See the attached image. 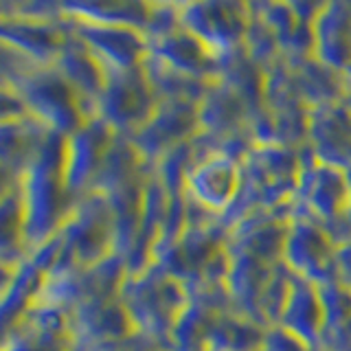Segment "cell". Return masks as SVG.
Instances as JSON below:
<instances>
[{
  "mask_svg": "<svg viewBox=\"0 0 351 351\" xmlns=\"http://www.w3.org/2000/svg\"><path fill=\"white\" fill-rule=\"evenodd\" d=\"M119 294L134 327L154 336L171 334L189 303L184 283L171 277L158 261L138 272H128Z\"/></svg>",
  "mask_w": 351,
  "mask_h": 351,
  "instance_id": "cell-1",
  "label": "cell"
},
{
  "mask_svg": "<svg viewBox=\"0 0 351 351\" xmlns=\"http://www.w3.org/2000/svg\"><path fill=\"white\" fill-rule=\"evenodd\" d=\"M158 108V97L143 66L128 71H106V84L97 101V114L114 132H138Z\"/></svg>",
  "mask_w": 351,
  "mask_h": 351,
  "instance_id": "cell-2",
  "label": "cell"
},
{
  "mask_svg": "<svg viewBox=\"0 0 351 351\" xmlns=\"http://www.w3.org/2000/svg\"><path fill=\"white\" fill-rule=\"evenodd\" d=\"M338 244L327 228L310 215H292L283 244V263L296 277L325 285L338 279Z\"/></svg>",
  "mask_w": 351,
  "mask_h": 351,
  "instance_id": "cell-3",
  "label": "cell"
},
{
  "mask_svg": "<svg viewBox=\"0 0 351 351\" xmlns=\"http://www.w3.org/2000/svg\"><path fill=\"white\" fill-rule=\"evenodd\" d=\"M294 195L301 211L318 219L325 228L332 222L349 224L345 211L351 195V176L336 165L316 158L314 154L307 162L301 160Z\"/></svg>",
  "mask_w": 351,
  "mask_h": 351,
  "instance_id": "cell-4",
  "label": "cell"
},
{
  "mask_svg": "<svg viewBox=\"0 0 351 351\" xmlns=\"http://www.w3.org/2000/svg\"><path fill=\"white\" fill-rule=\"evenodd\" d=\"M250 20V9L239 3L180 5V25L222 60L246 42Z\"/></svg>",
  "mask_w": 351,
  "mask_h": 351,
  "instance_id": "cell-5",
  "label": "cell"
},
{
  "mask_svg": "<svg viewBox=\"0 0 351 351\" xmlns=\"http://www.w3.org/2000/svg\"><path fill=\"white\" fill-rule=\"evenodd\" d=\"M66 25L73 31V36L80 38L88 51L101 62L106 71L136 69L149 53L147 36L141 29L125 25H106V22H93L73 16H66Z\"/></svg>",
  "mask_w": 351,
  "mask_h": 351,
  "instance_id": "cell-6",
  "label": "cell"
},
{
  "mask_svg": "<svg viewBox=\"0 0 351 351\" xmlns=\"http://www.w3.org/2000/svg\"><path fill=\"white\" fill-rule=\"evenodd\" d=\"M241 189V165L219 149L204 152L184 176V193L208 213H224Z\"/></svg>",
  "mask_w": 351,
  "mask_h": 351,
  "instance_id": "cell-7",
  "label": "cell"
},
{
  "mask_svg": "<svg viewBox=\"0 0 351 351\" xmlns=\"http://www.w3.org/2000/svg\"><path fill=\"white\" fill-rule=\"evenodd\" d=\"M200 125V108L197 101L186 99H165L158 101L156 112L134 132V147L143 158H162L169 149L182 145L195 136V128Z\"/></svg>",
  "mask_w": 351,
  "mask_h": 351,
  "instance_id": "cell-8",
  "label": "cell"
},
{
  "mask_svg": "<svg viewBox=\"0 0 351 351\" xmlns=\"http://www.w3.org/2000/svg\"><path fill=\"white\" fill-rule=\"evenodd\" d=\"M117 132L101 117L88 119L86 123L66 136L64 149V186L69 195L82 193L97 178L106 152L110 149Z\"/></svg>",
  "mask_w": 351,
  "mask_h": 351,
  "instance_id": "cell-9",
  "label": "cell"
},
{
  "mask_svg": "<svg viewBox=\"0 0 351 351\" xmlns=\"http://www.w3.org/2000/svg\"><path fill=\"white\" fill-rule=\"evenodd\" d=\"M73 323L64 307L31 303L7 336L5 351H73Z\"/></svg>",
  "mask_w": 351,
  "mask_h": 351,
  "instance_id": "cell-10",
  "label": "cell"
},
{
  "mask_svg": "<svg viewBox=\"0 0 351 351\" xmlns=\"http://www.w3.org/2000/svg\"><path fill=\"white\" fill-rule=\"evenodd\" d=\"M314 106L307 117L314 156L351 173V110L340 101Z\"/></svg>",
  "mask_w": 351,
  "mask_h": 351,
  "instance_id": "cell-11",
  "label": "cell"
},
{
  "mask_svg": "<svg viewBox=\"0 0 351 351\" xmlns=\"http://www.w3.org/2000/svg\"><path fill=\"white\" fill-rule=\"evenodd\" d=\"M149 53L154 58L162 60L165 64L173 66L184 75H191L195 80H208L211 75L222 73V58L206 47L204 42L197 40L193 33L186 31L182 25L169 33H165L160 38L147 40Z\"/></svg>",
  "mask_w": 351,
  "mask_h": 351,
  "instance_id": "cell-12",
  "label": "cell"
},
{
  "mask_svg": "<svg viewBox=\"0 0 351 351\" xmlns=\"http://www.w3.org/2000/svg\"><path fill=\"white\" fill-rule=\"evenodd\" d=\"M323 323L325 310L318 285L294 274L290 296L279 318V327L290 332L294 338H299L307 349H312L321 347Z\"/></svg>",
  "mask_w": 351,
  "mask_h": 351,
  "instance_id": "cell-13",
  "label": "cell"
},
{
  "mask_svg": "<svg viewBox=\"0 0 351 351\" xmlns=\"http://www.w3.org/2000/svg\"><path fill=\"white\" fill-rule=\"evenodd\" d=\"M327 69L345 73L351 66V9L347 5H323L314 20V51Z\"/></svg>",
  "mask_w": 351,
  "mask_h": 351,
  "instance_id": "cell-14",
  "label": "cell"
},
{
  "mask_svg": "<svg viewBox=\"0 0 351 351\" xmlns=\"http://www.w3.org/2000/svg\"><path fill=\"white\" fill-rule=\"evenodd\" d=\"M325 310L321 347L325 351H351V290L338 279L318 285Z\"/></svg>",
  "mask_w": 351,
  "mask_h": 351,
  "instance_id": "cell-15",
  "label": "cell"
},
{
  "mask_svg": "<svg viewBox=\"0 0 351 351\" xmlns=\"http://www.w3.org/2000/svg\"><path fill=\"white\" fill-rule=\"evenodd\" d=\"M197 108H200V125L206 132H230L244 117V97L226 82L211 84Z\"/></svg>",
  "mask_w": 351,
  "mask_h": 351,
  "instance_id": "cell-16",
  "label": "cell"
},
{
  "mask_svg": "<svg viewBox=\"0 0 351 351\" xmlns=\"http://www.w3.org/2000/svg\"><path fill=\"white\" fill-rule=\"evenodd\" d=\"M336 268H338V281L351 290V237L338 244L336 250Z\"/></svg>",
  "mask_w": 351,
  "mask_h": 351,
  "instance_id": "cell-17",
  "label": "cell"
},
{
  "mask_svg": "<svg viewBox=\"0 0 351 351\" xmlns=\"http://www.w3.org/2000/svg\"><path fill=\"white\" fill-rule=\"evenodd\" d=\"M351 176V173H349ZM345 219L349 222V226H351V195H349V204H347V211H345Z\"/></svg>",
  "mask_w": 351,
  "mask_h": 351,
  "instance_id": "cell-18",
  "label": "cell"
},
{
  "mask_svg": "<svg viewBox=\"0 0 351 351\" xmlns=\"http://www.w3.org/2000/svg\"><path fill=\"white\" fill-rule=\"evenodd\" d=\"M343 75H345V77H347V84H349V86H351V66H349V69H347V71H345V73H343Z\"/></svg>",
  "mask_w": 351,
  "mask_h": 351,
  "instance_id": "cell-19",
  "label": "cell"
}]
</instances>
